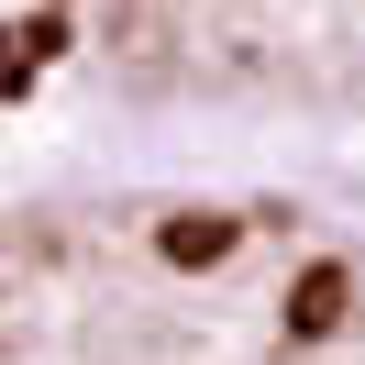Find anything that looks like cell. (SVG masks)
Returning <instances> with one entry per match:
<instances>
[{
	"mask_svg": "<svg viewBox=\"0 0 365 365\" xmlns=\"http://www.w3.org/2000/svg\"><path fill=\"white\" fill-rule=\"evenodd\" d=\"M0 365H365V244L200 188L11 210Z\"/></svg>",
	"mask_w": 365,
	"mask_h": 365,
	"instance_id": "obj_1",
	"label": "cell"
},
{
	"mask_svg": "<svg viewBox=\"0 0 365 365\" xmlns=\"http://www.w3.org/2000/svg\"><path fill=\"white\" fill-rule=\"evenodd\" d=\"M111 56L144 89L365 122V0H111Z\"/></svg>",
	"mask_w": 365,
	"mask_h": 365,
	"instance_id": "obj_2",
	"label": "cell"
}]
</instances>
